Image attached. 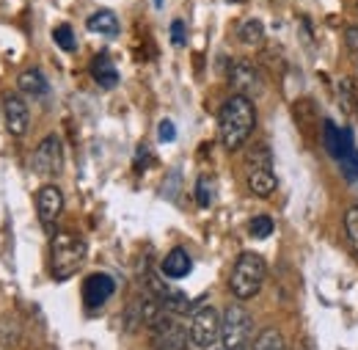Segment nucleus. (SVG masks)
Wrapping results in <instances>:
<instances>
[{"instance_id": "f257e3e1", "label": "nucleus", "mask_w": 358, "mask_h": 350, "mask_svg": "<svg viewBox=\"0 0 358 350\" xmlns=\"http://www.w3.org/2000/svg\"><path fill=\"white\" fill-rule=\"evenodd\" d=\"M257 127V111L248 97H229L218 113V138L226 152H237Z\"/></svg>"}, {"instance_id": "f03ea898", "label": "nucleus", "mask_w": 358, "mask_h": 350, "mask_svg": "<svg viewBox=\"0 0 358 350\" xmlns=\"http://www.w3.org/2000/svg\"><path fill=\"white\" fill-rule=\"evenodd\" d=\"M86 260V240L75 232H55L50 246V273L55 281L72 279Z\"/></svg>"}, {"instance_id": "7ed1b4c3", "label": "nucleus", "mask_w": 358, "mask_h": 350, "mask_svg": "<svg viewBox=\"0 0 358 350\" xmlns=\"http://www.w3.org/2000/svg\"><path fill=\"white\" fill-rule=\"evenodd\" d=\"M265 276H268V265L259 254L254 251H243L237 257V262L231 267V276H229V290L234 293V298L240 301H248L254 298L262 284H265Z\"/></svg>"}, {"instance_id": "20e7f679", "label": "nucleus", "mask_w": 358, "mask_h": 350, "mask_svg": "<svg viewBox=\"0 0 358 350\" xmlns=\"http://www.w3.org/2000/svg\"><path fill=\"white\" fill-rule=\"evenodd\" d=\"M245 182H248V190L259 199H268L273 196V190L278 188V179L273 172V155L265 144L254 146L245 158Z\"/></svg>"}, {"instance_id": "39448f33", "label": "nucleus", "mask_w": 358, "mask_h": 350, "mask_svg": "<svg viewBox=\"0 0 358 350\" xmlns=\"http://www.w3.org/2000/svg\"><path fill=\"white\" fill-rule=\"evenodd\" d=\"M221 342H224V350L254 348V320L240 304L226 307L221 317Z\"/></svg>"}, {"instance_id": "423d86ee", "label": "nucleus", "mask_w": 358, "mask_h": 350, "mask_svg": "<svg viewBox=\"0 0 358 350\" xmlns=\"http://www.w3.org/2000/svg\"><path fill=\"white\" fill-rule=\"evenodd\" d=\"M190 331L177 320V314L166 312L152 328H149V345L152 350H187Z\"/></svg>"}, {"instance_id": "0eeeda50", "label": "nucleus", "mask_w": 358, "mask_h": 350, "mask_svg": "<svg viewBox=\"0 0 358 350\" xmlns=\"http://www.w3.org/2000/svg\"><path fill=\"white\" fill-rule=\"evenodd\" d=\"M190 342L196 348L207 350L213 348L218 340H221V317L213 307H201L193 312L190 317Z\"/></svg>"}, {"instance_id": "6e6552de", "label": "nucleus", "mask_w": 358, "mask_h": 350, "mask_svg": "<svg viewBox=\"0 0 358 350\" xmlns=\"http://www.w3.org/2000/svg\"><path fill=\"white\" fill-rule=\"evenodd\" d=\"M64 169V146L58 135H47L34 152V172L39 176H58Z\"/></svg>"}, {"instance_id": "1a4fd4ad", "label": "nucleus", "mask_w": 358, "mask_h": 350, "mask_svg": "<svg viewBox=\"0 0 358 350\" xmlns=\"http://www.w3.org/2000/svg\"><path fill=\"white\" fill-rule=\"evenodd\" d=\"M146 293H149L152 298H157L160 307L166 309V312H171V314H185V312H190L187 295L174 290V287H169V284H163V279H160L157 273H149V276H146Z\"/></svg>"}, {"instance_id": "9d476101", "label": "nucleus", "mask_w": 358, "mask_h": 350, "mask_svg": "<svg viewBox=\"0 0 358 350\" xmlns=\"http://www.w3.org/2000/svg\"><path fill=\"white\" fill-rule=\"evenodd\" d=\"M229 83L234 88V94L240 97H254L262 91V75L251 61H234L229 69Z\"/></svg>"}, {"instance_id": "9b49d317", "label": "nucleus", "mask_w": 358, "mask_h": 350, "mask_svg": "<svg viewBox=\"0 0 358 350\" xmlns=\"http://www.w3.org/2000/svg\"><path fill=\"white\" fill-rule=\"evenodd\" d=\"M3 119H6V130L11 135H17V138L25 135L28 125H31V111H28V105L20 94L11 91V94L3 97Z\"/></svg>"}, {"instance_id": "f8f14e48", "label": "nucleus", "mask_w": 358, "mask_h": 350, "mask_svg": "<svg viewBox=\"0 0 358 350\" xmlns=\"http://www.w3.org/2000/svg\"><path fill=\"white\" fill-rule=\"evenodd\" d=\"M36 213H39V220L47 232L55 229V220L64 213V193L55 188V185H45L39 188L36 193Z\"/></svg>"}, {"instance_id": "ddd939ff", "label": "nucleus", "mask_w": 358, "mask_h": 350, "mask_svg": "<svg viewBox=\"0 0 358 350\" xmlns=\"http://www.w3.org/2000/svg\"><path fill=\"white\" fill-rule=\"evenodd\" d=\"M113 293H116V281L108 273H91L83 284V304L89 309H99L110 301Z\"/></svg>"}, {"instance_id": "4468645a", "label": "nucleus", "mask_w": 358, "mask_h": 350, "mask_svg": "<svg viewBox=\"0 0 358 350\" xmlns=\"http://www.w3.org/2000/svg\"><path fill=\"white\" fill-rule=\"evenodd\" d=\"M160 270H163L166 279H185L193 270V260H190V254L185 248H171L166 254V260L160 262Z\"/></svg>"}, {"instance_id": "2eb2a0df", "label": "nucleus", "mask_w": 358, "mask_h": 350, "mask_svg": "<svg viewBox=\"0 0 358 350\" xmlns=\"http://www.w3.org/2000/svg\"><path fill=\"white\" fill-rule=\"evenodd\" d=\"M91 78L96 80V86H102V88L119 86V69H116V64L108 58V52H99V55L91 61Z\"/></svg>"}, {"instance_id": "dca6fc26", "label": "nucleus", "mask_w": 358, "mask_h": 350, "mask_svg": "<svg viewBox=\"0 0 358 350\" xmlns=\"http://www.w3.org/2000/svg\"><path fill=\"white\" fill-rule=\"evenodd\" d=\"M91 34H102V36H116L119 34V20L113 11L102 8V11H94L89 20H86Z\"/></svg>"}, {"instance_id": "f3484780", "label": "nucleus", "mask_w": 358, "mask_h": 350, "mask_svg": "<svg viewBox=\"0 0 358 350\" xmlns=\"http://www.w3.org/2000/svg\"><path fill=\"white\" fill-rule=\"evenodd\" d=\"M17 86H20V91H25L31 97H45L47 91H50V83H47V78L42 75V69H25L17 78Z\"/></svg>"}, {"instance_id": "a211bd4d", "label": "nucleus", "mask_w": 358, "mask_h": 350, "mask_svg": "<svg viewBox=\"0 0 358 350\" xmlns=\"http://www.w3.org/2000/svg\"><path fill=\"white\" fill-rule=\"evenodd\" d=\"M237 39L243 44H262L265 42V25L259 20H243L237 28Z\"/></svg>"}, {"instance_id": "6ab92c4d", "label": "nucleus", "mask_w": 358, "mask_h": 350, "mask_svg": "<svg viewBox=\"0 0 358 350\" xmlns=\"http://www.w3.org/2000/svg\"><path fill=\"white\" fill-rule=\"evenodd\" d=\"M322 138H325V149H328V155H334V158H345V144H342V130L334 125V122H322Z\"/></svg>"}, {"instance_id": "aec40b11", "label": "nucleus", "mask_w": 358, "mask_h": 350, "mask_svg": "<svg viewBox=\"0 0 358 350\" xmlns=\"http://www.w3.org/2000/svg\"><path fill=\"white\" fill-rule=\"evenodd\" d=\"M196 202L199 207H213L215 202V179L210 174H201L196 182Z\"/></svg>"}, {"instance_id": "412c9836", "label": "nucleus", "mask_w": 358, "mask_h": 350, "mask_svg": "<svg viewBox=\"0 0 358 350\" xmlns=\"http://www.w3.org/2000/svg\"><path fill=\"white\" fill-rule=\"evenodd\" d=\"M251 350H284V337L278 328H265L257 340H254V348Z\"/></svg>"}, {"instance_id": "4be33fe9", "label": "nucleus", "mask_w": 358, "mask_h": 350, "mask_svg": "<svg viewBox=\"0 0 358 350\" xmlns=\"http://www.w3.org/2000/svg\"><path fill=\"white\" fill-rule=\"evenodd\" d=\"M273 229H275V223H273L270 216H257V218H251V223H248V232H251V237H257V240L270 237Z\"/></svg>"}, {"instance_id": "5701e85b", "label": "nucleus", "mask_w": 358, "mask_h": 350, "mask_svg": "<svg viewBox=\"0 0 358 350\" xmlns=\"http://www.w3.org/2000/svg\"><path fill=\"white\" fill-rule=\"evenodd\" d=\"M52 39H55V44H58L64 52H75V47H78V42H75V31H72L69 25H58V28L52 31Z\"/></svg>"}, {"instance_id": "b1692460", "label": "nucleus", "mask_w": 358, "mask_h": 350, "mask_svg": "<svg viewBox=\"0 0 358 350\" xmlns=\"http://www.w3.org/2000/svg\"><path fill=\"white\" fill-rule=\"evenodd\" d=\"M345 232H348V240H350L353 251L358 254V207H350L345 213Z\"/></svg>"}, {"instance_id": "393cba45", "label": "nucleus", "mask_w": 358, "mask_h": 350, "mask_svg": "<svg viewBox=\"0 0 358 350\" xmlns=\"http://www.w3.org/2000/svg\"><path fill=\"white\" fill-rule=\"evenodd\" d=\"M339 102H342V111H353V83L350 80L339 83Z\"/></svg>"}, {"instance_id": "a878e982", "label": "nucleus", "mask_w": 358, "mask_h": 350, "mask_svg": "<svg viewBox=\"0 0 358 350\" xmlns=\"http://www.w3.org/2000/svg\"><path fill=\"white\" fill-rule=\"evenodd\" d=\"M157 138H160L163 144H171V141L177 138V127H174V122H171V119H163V122H160V127H157Z\"/></svg>"}, {"instance_id": "bb28decb", "label": "nucleus", "mask_w": 358, "mask_h": 350, "mask_svg": "<svg viewBox=\"0 0 358 350\" xmlns=\"http://www.w3.org/2000/svg\"><path fill=\"white\" fill-rule=\"evenodd\" d=\"M171 42L177 44V47L185 44V22H182V20H174V22H171Z\"/></svg>"}, {"instance_id": "cd10ccee", "label": "nucleus", "mask_w": 358, "mask_h": 350, "mask_svg": "<svg viewBox=\"0 0 358 350\" xmlns=\"http://www.w3.org/2000/svg\"><path fill=\"white\" fill-rule=\"evenodd\" d=\"M345 44H348L353 52H358V25H353V28H345Z\"/></svg>"}, {"instance_id": "c85d7f7f", "label": "nucleus", "mask_w": 358, "mask_h": 350, "mask_svg": "<svg viewBox=\"0 0 358 350\" xmlns=\"http://www.w3.org/2000/svg\"><path fill=\"white\" fill-rule=\"evenodd\" d=\"M155 6H157V8H160V6H163V0H155Z\"/></svg>"}, {"instance_id": "c756f323", "label": "nucleus", "mask_w": 358, "mask_h": 350, "mask_svg": "<svg viewBox=\"0 0 358 350\" xmlns=\"http://www.w3.org/2000/svg\"><path fill=\"white\" fill-rule=\"evenodd\" d=\"M356 17H358V3H356Z\"/></svg>"}]
</instances>
